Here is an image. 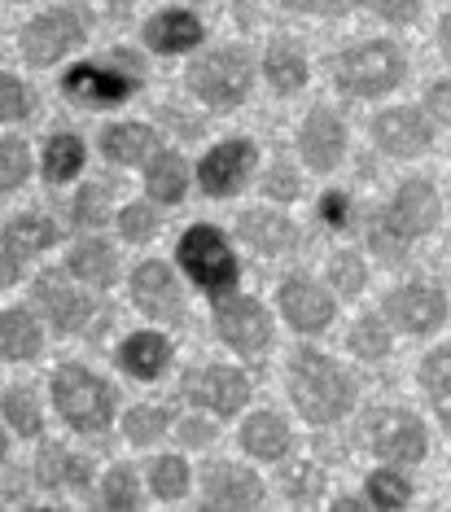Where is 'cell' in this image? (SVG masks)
<instances>
[{
    "label": "cell",
    "mask_w": 451,
    "mask_h": 512,
    "mask_svg": "<svg viewBox=\"0 0 451 512\" xmlns=\"http://www.w3.org/2000/svg\"><path fill=\"white\" fill-rule=\"evenodd\" d=\"M294 394L298 412L307 416V421H338L346 407L355 403V386L351 377L333 364V359L316 355V351H298L294 359Z\"/></svg>",
    "instance_id": "1"
},
{
    "label": "cell",
    "mask_w": 451,
    "mask_h": 512,
    "mask_svg": "<svg viewBox=\"0 0 451 512\" xmlns=\"http://www.w3.org/2000/svg\"><path fill=\"white\" fill-rule=\"evenodd\" d=\"M434 219H438V197H434V189L425 180H408L395 193L390 211L373 224V246H377V254L395 259V254L408 246L412 237H425V232L434 228Z\"/></svg>",
    "instance_id": "2"
},
{
    "label": "cell",
    "mask_w": 451,
    "mask_h": 512,
    "mask_svg": "<svg viewBox=\"0 0 451 512\" xmlns=\"http://www.w3.org/2000/svg\"><path fill=\"white\" fill-rule=\"evenodd\" d=\"M53 403H57V412H62L75 429H84V434H97V429H106L110 425V412H114L110 386H106V381H97L84 368H57V377H53Z\"/></svg>",
    "instance_id": "3"
},
{
    "label": "cell",
    "mask_w": 451,
    "mask_h": 512,
    "mask_svg": "<svg viewBox=\"0 0 451 512\" xmlns=\"http://www.w3.org/2000/svg\"><path fill=\"white\" fill-rule=\"evenodd\" d=\"M333 75L355 97H381L403 79V53L395 44H364V49L342 53L333 62Z\"/></svg>",
    "instance_id": "4"
},
{
    "label": "cell",
    "mask_w": 451,
    "mask_h": 512,
    "mask_svg": "<svg viewBox=\"0 0 451 512\" xmlns=\"http://www.w3.org/2000/svg\"><path fill=\"white\" fill-rule=\"evenodd\" d=\"M180 263L206 294H224V289L237 285V259H233V250H228V241H224L219 228L202 224V228L184 232L180 237Z\"/></svg>",
    "instance_id": "5"
},
{
    "label": "cell",
    "mask_w": 451,
    "mask_h": 512,
    "mask_svg": "<svg viewBox=\"0 0 451 512\" xmlns=\"http://www.w3.org/2000/svg\"><path fill=\"white\" fill-rule=\"evenodd\" d=\"M189 84L211 106H237L250 88V57L241 49H219L189 71Z\"/></svg>",
    "instance_id": "6"
},
{
    "label": "cell",
    "mask_w": 451,
    "mask_h": 512,
    "mask_svg": "<svg viewBox=\"0 0 451 512\" xmlns=\"http://www.w3.org/2000/svg\"><path fill=\"white\" fill-rule=\"evenodd\" d=\"M364 434H368V447L386 460H421L425 456V429L412 412H373Z\"/></svg>",
    "instance_id": "7"
},
{
    "label": "cell",
    "mask_w": 451,
    "mask_h": 512,
    "mask_svg": "<svg viewBox=\"0 0 451 512\" xmlns=\"http://www.w3.org/2000/svg\"><path fill=\"white\" fill-rule=\"evenodd\" d=\"M184 394L198 407H211V412L228 416L250 399V381H246V372H237V368H202V372L184 377Z\"/></svg>",
    "instance_id": "8"
},
{
    "label": "cell",
    "mask_w": 451,
    "mask_h": 512,
    "mask_svg": "<svg viewBox=\"0 0 451 512\" xmlns=\"http://www.w3.org/2000/svg\"><path fill=\"white\" fill-rule=\"evenodd\" d=\"M219 337H224L228 346H237V351H263L268 346V337H272V320H268V311L259 307V302H250V298H228L224 307H219Z\"/></svg>",
    "instance_id": "9"
},
{
    "label": "cell",
    "mask_w": 451,
    "mask_h": 512,
    "mask_svg": "<svg viewBox=\"0 0 451 512\" xmlns=\"http://www.w3.org/2000/svg\"><path fill=\"white\" fill-rule=\"evenodd\" d=\"M84 40V27H79L75 14H66V9H57V14H44L27 27V36H22V49H27L31 62H57L66 49H75V44Z\"/></svg>",
    "instance_id": "10"
},
{
    "label": "cell",
    "mask_w": 451,
    "mask_h": 512,
    "mask_svg": "<svg viewBox=\"0 0 451 512\" xmlns=\"http://www.w3.org/2000/svg\"><path fill=\"white\" fill-rule=\"evenodd\" d=\"M250 167H254V145L250 141H228V145H219L211 149V154L202 158V189L206 193H215V197H224V193H237L241 189V180L250 176Z\"/></svg>",
    "instance_id": "11"
},
{
    "label": "cell",
    "mask_w": 451,
    "mask_h": 512,
    "mask_svg": "<svg viewBox=\"0 0 451 512\" xmlns=\"http://www.w3.org/2000/svg\"><path fill=\"white\" fill-rule=\"evenodd\" d=\"M386 316L408 333H425L447 316V298L430 285H408V289H395V294L386 298Z\"/></svg>",
    "instance_id": "12"
},
{
    "label": "cell",
    "mask_w": 451,
    "mask_h": 512,
    "mask_svg": "<svg viewBox=\"0 0 451 512\" xmlns=\"http://www.w3.org/2000/svg\"><path fill=\"white\" fill-rule=\"evenodd\" d=\"M66 92L75 101H84V106H119V101H127L136 92V84L114 71H101V66H75L66 75Z\"/></svg>",
    "instance_id": "13"
},
{
    "label": "cell",
    "mask_w": 451,
    "mask_h": 512,
    "mask_svg": "<svg viewBox=\"0 0 451 512\" xmlns=\"http://www.w3.org/2000/svg\"><path fill=\"white\" fill-rule=\"evenodd\" d=\"M202 486L211 495V504H228V508H254L263 499L259 477L246 469H233V464H211L202 473Z\"/></svg>",
    "instance_id": "14"
},
{
    "label": "cell",
    "mask_w": 451,
    "mask_h": 512,
    "mask_svg": "<svg viewBox=\"0 0 451 512\" xmlns=\"http://www.w3.org/2000/svg\"><path fill=\"white\" fill-rule=\"evenodd\" d=\"M377 141H381L386 154L412 158L430 145V123H425L416 110H390V114L377 119Z\"/></svg>",
    "instance_id": "15"
},
{
    "label": "cell",
    "mask_w": 451,
    "mask_h": 512,
    "mask_svg": "<svg viewBox=\"0 0 451 512\" xmlns=\"http://www.w3.org/2000/svg\"><path fill=\"white\" fill-rule=\"evenodd\" d=\"M281 311L289 316L294 329L316 333V329H325V324H329L333 302H329L325 289H316V285H307V281H289L281 289Z\"/></svg>",
    "instance_id": "16"
},
{
    "label": "cell",
    "mask_w": 451,
    "mask_h": 512,
    "mask_svg": "<svg viewBox=\"0 0 451 512\" xmlns=\"http://www.w3.org/2000/svg\"><path fill=\"white\" fill-rule=\"evenodd\" d=\"M342 141H346V132H342V123L333 119L329 110L311 114V119L303 123V136H298V145H303V158L316 171H329L333 162L342 158Z\"/></svg>",
    "instance_id": "17"
},
{
    "label": "cell",
    "mask_w": 451,
    "mask_h": 512,
    "mask_svg": "<svg viewBox=\"0 0 451 512\" xmlns=\"http://www.w3.org/2000/svg\"><path fill=\"white\" fill-rule=\"evenodd\" d=\"M36 302L53 316L57 329H79V324L92 316V302H88L84 294H75L71 285H62L53 272L36 281Z\"/></svg>",
    "instance_id": "18"
},
{
    "label": "cell",
    "mask_w": 451,
    "mask_h": 512,
    "mask_svg": "<svg viewBox=\"0 0 451 512\" xmlns=\"http://www.w3.org/2000/svg\"><path fill=\"white\" fill-rule=\"evenodd\" d=\"M136 302L149 311V316H171L176 320L180 311V294H176V281L163 263H145L136 272Z\"/></svg>",
    "instance_id": "19"
},
{
    "label": "cell",
    "mask_w": 451,
    "mask_h": 512,
    "mask_svg": "<svg viewBox=\"0 0 451 512\" xmlns=\"http://www.w3.org/2000/svg\"><path fill=\"white\" fill-rule=\"evenodd\" d=\"M145 40L154 44L158 53H184L202 40V27L193 14H158L154 22L145 27Z\"/></svg>",
    "instance_id": "20"
},
{
    "label": "cell",
    "mask_w": 451,
    "mask_h": 512,
    "mask_svg": "<svg viewBox=\"0 0 451 512\" xmlns=\"http://www.w3.org/2000/svg\"><path fill=\"white\" fill-rule=\"evenodd\" d=\"M241 237L250 241V246H259L263 254H276V250H289L298 241L294 224H289L285 215H272V211H250L241 219Z\"/></svg>",
    "instance_id": "21"
},
{
    "label": "cell",
    "mask_w": 451,
    "mask_h": 512,
    "mask_svg": "<svg viewBox=\"0 0 451 512\" xmlns=\"http://www.w3.org/2000/svg\"><path fill=\"white\" fill-rule=\"evenodd\" d=\"M167 359H171V346H167V337H158V333L127 337L119 351V364L127 372H136V377H158V372L167 368Z\"/></svg>",
    "instance_id": "22"
},
{
    "label": "cell",
    "mask_w": 451,
    "mask_h": 512,
    "mask_svg": "<svg viewBox=\"0 0 451 512\" xmlns=\"http://www.w3.org/2000/svg\"><path fill=\"white\" fill-rule=\"evenodd\" d=\"M241 442H246L254 456L276 460V456H285V447H289V429H285L281 416L259 412V416H250L246 421V429H241Z\"/></svg>",
    "instance_id": "23"
},
{
    "label": "cell",
    "mask_w": 451,
    "mask_h": 512,
    "mask_svg": "<svg viewBox=\"0 0 451 512\" xmlns=\"http://www.w3.org/2000/svg\"><path fill=\"white\" fill-rule=\"evenodd\" d=\"M36 477L44 486H62V482H71V486H88V477H92V464L88 460H79L71 456V451H62V447H49V451H40V460H36Z\"/></svg>",
    "instance_id": "24"
},
{
    "label": "cell",
    "mask_w": 451,
    "mask_h": 512,
    "mask_svg": "<svg viewBox=\"0 0 451 512\" xmlns=\"http://www.w3.org/2000/svg\"><path fill=\"white\" fill-rule=\"evenodd\" d=\"M0 351L9 359H31L40 351V329L31 316H22V311H5L0 316Z\"/></svg>",
    "instance_id": "25"
},
{
    "label": "cell",
    "mask_w": 451,
    "mask_h": 512,
    "mask_svg": "<svg viewBox=\"0 0 451 512\" xmlns=\"http://www.w3.org/2000/svg\"><path fill=\"white\" fill-rule=\"evenodd\" d=\"M101 149L114 158V162H141L149 149H154V132L149 127H141V123H123V127H110L106 132V141H101Z\"/></svg>",
    "instance_id": "26"
},
{
    "label": "cell",
    "mask_w": 451,
    "mask_h": 512,
    "mask_svg": "<svg viewBox=\"0 0 451 512\" xmlns=\"http://www.w3.org/2000/svg\"><path fill=\"white\" fill-rule=\"evenodd\" d=\"M421 381H425V390H430V403L438 407V416L451 425V346H443V351H434L425 359Z\"/></svg>",
    "instance_id": "27"
},
{
    "label": "cell",
    "mask_w": 451,
    "mask_h": 512,
    "mask_svg": "<svg viewBox=\"0 0 451 512\" xmlns=\"http://www.w3.org/2000/svg\"><path fill=\"white\" fill-rule=\"evenodd\" d=\"M53 237H57V228L49 224V219H40V215H22V219H14V224L5 228L9 254H36L44 246H53Z\"/></svg>",
    "instance_id": "28"
},
{
    "label": "cell",
    "mask_w": 451,
    "mask_h": 512,
    "mask_svg": "<svg viewBox=\"0 0 451 512\" xmlns=\"http://www.w3.org/2000/svg\"><path fill=\"white\" fill-rule=\"evenodd\" d=\"M184 184H189V171H184V162L176 154H158L154 167H149V193H154L158 202H180Z\"/></svg>",
    "instance_id": "29"
},
{
    "label": "cell",
    "mask_w": 451,
    "mask_h": 512,
    "mask_svg": "<svg viewBox=\"0 0 451 512\" xmlns=\"http://www.w3.org/2000/svg\"><path fill=\"white\" fill-rule=\"evenodd\" d=\"M268 79L281 92H294V88H303L307 84V62H303V53L294 49V44H272V53H268Z\"/></svg>",
    "instance_id": "30"
},
{
    "label": "cell",
    "mask_w": 451,
    "mask_h": 512,
    "mask_svg": "<svg viewBox=\"0 0 451 512\" xmlns=\"http://www.w3.org/2000/svg\"><path fill=\"white\" fill-rule=\"evenodd\" d=\"M71 272L84 276L92 285H110L114 281V250L106 241H88V246H79L71 254Z\"/></svg>",
    "instance_id": "31"
},
{
    "label": "cell",
    "mask_w": 451,
    "mask_h": 512,
    "mask_svg": "<svg viewBox=\"0 0 451 512\" xmlns=\"http://www.w3.org/2000/svg\"><path fill=\"white\" fill-rule=\"evenodd\" d=\"M79 167H84V145H79L75 136H53L49 149H44V171H49V180H71Z\"/></svg>",
    "instance_id": "32"
},
{
    "label": "cell",
    "mask_w": 451,
    "mask_h": 512,
    "mask_svg": "<svg viewBox=\"0 0 451 512\" xmlns=\"http://www.w3.org/2000/svg\"><path fill=\"white\" fill-rule=\"evenodd\" d=\"M31 171V154L22 141H0V189H14L27 180Z\"/></svg>",
    "instance_id": "33"
},
{
    "label": "cell",
    "mask_w": 451,
    "mask_h": 512,
    "mask_svg": "<svg viewBox=\"0 0 451 512\" xmlns=\"http://www.w3.org/2000/svg\"><path fill=\"white\" fill-rule=\"evenodd\" d=\"M281 486H285L289 499H316L325 491V473H320L316 464H294V469H285Z\"/></svg>",
    "instance_id": "34"
},
{
    "label": "cell",
    "mask_w": 451,
    "mask_h": 512,
    "mask_svg": "<svg viewBox=\"0 0 451 512\" xmlns=\"http://www.w3.org/2000/svg\"><path fill=\"white\" fill-rule=\"evenodd\" d=\"M184 486H189V469H184L180 456H163L154 464V491L163 499H180Z\"/></svg>",
    "instance_id": "35"
},
{
    "label": "cell",
    "mask_w": 451,
    "mask_h": 512,
    "mask_svg": "<svg viewBox=\"0 0 451 512\" xmlns=\"http://www.w3.org/2000/svg\"><path fill=\"white\" fill-rule=\"evenodd\" d=\"M123 429L132 442H154L167 429V412L163 407H136V412L123 421Z\"/></svg>",
    "instance_id": "36"
},
{
    "label": "cell",
    "mask_w": 451,
    "mask_h": 512,
    "mask_svg": "<svg viewBox=\"0 0 451 512\" xmlns=\"http://www.w3.org/2000/svg\"><path fill=\"white\" fill-rule=\"evenodd\" d=\"M368 495H373L377 508H403L408 504V482L395 473H373L368 477Z\"/></svg>",
    "instance_id": "37"
},
{
    "label": "cell",
    "mask_w": 451,
    "mask_h": 512,
    "mask_svg": "<svg viewBox=\"0 0 451 512\" xmlns=\"http://www.w3.org/2000/svg\"><path fill=\"white\" fill-rule=\"evenodd\" d=\"M386 346H390V337H386V329H381L377 320H360V324L351 329V351H355V355L377 359V355H386Z\"/></svg>",
    "instance_id": "38"
},
{
    "label": "cell",
    "mask_w": 451,
    "mask_h": 512,
    "mask_svg": "<svg viewBox=\"0 0 451 512\" xmlns=\"http://www.w3.org/2000/svg\"><path fill=\"white\" fill-rule=\"evenodd\" d=\"M5 416H9V425H14L18 434H36V429H40V412H36V403H31L27 390L9 394V399H5Z\"/></svg>",
    "instance_id": "39"
},
{
    "label": "cell",
    "mask_w": 451,
    "mask_h": 512,
    "mask_svg": "<svg viewBox=\"0 0 451 512\" xmlns=\"http://www.w3.org/2000/svg\"><path fill=\"white\" fill-rule=\"evenodd\" d=\"M106 508H136V473L110 469L106 477Z\"/></svg>",
    "instance_id": "40"
},
{
    "label": "cell",
    "mask_w": 451,
    "mask_h": 512,
    "mask_svg": "<svg viewBox=\"0 0 451 512\" xmlns=\"http://www.w3.org/2000/svg\"><path fill=\"white\" fill-rule=\"evenodd\" d=\"M329 276H333V285H338L342 294H360V285H364V263L355 259V254H338V259L329 263Z\"/></svg>",
    "instance_id": "41"
},
{
    "label": "cell",
    "mask_w": 451,
    "mask_h": 512,
    "mask_svg": "<svg viewBox=\"0 0 451 512\" xmlns=\"http://www.w3.org/2000/svg\"><path fill=\"white\" fill-rule=\"evenodd\" d=\"M119 224H123V237H132V241H145L149 232L158 228V211H149V206H127V211L119 215Z\"/></svg>",
    "instance_id": "42"
},
{
    "label": "cell",
    "mask_w": 451,
    "mask_h": 512,
    "mask_svg": "<svg viewBox=\"0 0 451 512\" xmlns=\"http://www.w3.org/2000/svg\"><path fill=\"white\" fill-rule=\"evenodd\" d=\"M106 189H101V184H92V189H84L79 193V202H75V219L79 224H101V219H106Z\"/></svg>",
    "instance_id": "43"
},
{
    "label": "cell",
    "mask_w": 451,
    "mask_h": 512,
    "mask_svg": "<svg viewBox=\"0 0 451 512\" xmlns=\"http://www.w3.org/2000/svg\"><path fill=\"white\" fill-rule=\"evenodd\" d=\"M22 114H27V92L18 79L0 75V119H22Z\"/></svg>",
    "instance_id": "44"
},
{
    "label": "cell",
    "mask_w": 451,
    "mask_h": 512,
    "mask_svg": "<svg viewBox=\"0 0 451 512\" xmlns=\"http://www.w3.org/2000/svg\"><path fill=\"white\" fill-rule=\"evenodd\" d=\"M368 9H377L381 18H390V22H412L416 18V5L421 0H364Z\"/></svg>",
    "instance_id": "45"
},
{
    "label": "cell",
    "mask_w": 451,
    "mask_h": 512,
    "mask_svg": "<svg viewBox=\"0 0 451 512\" xmlns=\"http://www.w3.org/2000/svg\"><path fill=\"white\" fill-rule=\"evenodd\" d=\"M285 9H311V14H342L351 0H281Z\"/></svg>",
    "instance_id": "46"
},
{
    "label": "cell",
    "mask_w": 451,
    "mask_h": 512,
    "mask_svg": "<svg viewBox=\"0 0 451 512\" xmlns=\"http://www.w3.org/2000/svg\"><path fill=\"white\" fill-rule=\"evenodd\" d=\"M320 215H325V224L342 228L346 224V197L342 193H325V202H320Z\"/></svg>",
    "instance_id": "47"
},
{
    "label": "cell",
    "mask_w": 451,
    "mask_h": 512,
    "mask_svg": "<svg viewBox=\"0 0 451 512\" xmlns=\"http://www.w3.org/2000/svg\"><path fill=\"white\" fill-rule=\"evenodd\" d=\"M268 193H272V197H294V193H298V180L289 176V167H276V171H272Z\"/></svg>",
    "instance_id": "48"
},
{
    "label": "cell",
    "mask_w": 451,
    "mask_h": 512,
    "mask_svg": "<svg viewBox=\"0 0 451 512\" xmlns=\"http://www.w3.org/2000/svg\"><path fill=\"white\" fill-rule=\"evenodd\" d=\"M430 110H434L443 123H451V84H434V88H430Z\"/></svg>",
    "instance_id": "49"
},
{
    "label": "cell",
    "mask_w": 451,
    "mask_h": 512,
    "mask_svg": "<svg viewBox=\"0 0 451 512\" xmlns=\"http://www.w3.org/2000/svg\"><path fill=\"white\" fill-rule=\"evenodd\" d=\"M14 259H0V285H9V281H14Z\"/></svg>",
    "instance_id": "50"
},
{
    "label": "cell",
    "mask_w": 451,
    "mask_h": 512,
    "mask_svg": "<svg viewBox=\"0 0 451 512\" xmlns=\"http://www.w3.org/2000/svg\"><path fill=\"white\" fill-rule=\"evenodd\" d=\"M184 438H189V442H206V429H198V425H184Z\"/></svg>",
    "instance_id": "51"
},
{
    "label": "cell",
    "mask_w": 451,
    "mask_h": 512,
    "mask_svg": "<svg viewBox=\"0 0 451 512\" xmlns=\"http://www.w3.org/2000/svg\"><path fill=\"white\" fill-rule=\"evenodd\" d=\"M443 49H447V53H451V14H447V18H443Z\"/></svg>",
    "instance_id": "52"
},
{
    "label": "cell",
    "mask_w": 451,
    "mask_h": 512,
    "mask_svg": "<svg viewBox=\"0 0 451 512\" xmlns=\"http://www.w3.org/2000/svg\"><path fill=\"white\" fill-rule=\"evenodd\" d=\"M0 456H5V434H0Z\"/></svg>",
    "instance_id": "53"
}]
</instances>
